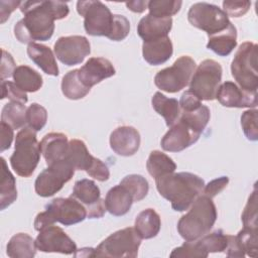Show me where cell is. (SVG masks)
I'll return each instance as SVG.
<instances>
[{
    "label": "cell",
    "instance_id": "cell-16",
    "mask_svg": "<svg viewBox=\"0 0 258 258\" xmlns=\"http://www.w3.org/2000/svg\"><path fill=\"white\" fill-rule=\"evenodd\" d=\"M200 136L201 133L178 118L161 139V147L165 151L179 152L196 143Z\"/></svg>",
    "mask_w": 258,
    "mask_h": 258
},
{
    "label": "cell",
    "instance_id": "cell-30",
    "mask_svg": "<svg viewBox=\"0 0 258 258\" xmlns=\"http://www.w3.org/2000/svg\"><path fill=\"white\" fill-rule=\"evenodd\" d=\"M14 83L24 92L33 93L42 87V77L28 66H18L13 73Z\"/></svg>",
    "mask_w": 258,
    "mask_h": 258
},
{
    "label": "cell",
    "instance_id": "cell-28",
    "mask_svg": "<svg viewBox=\"0 0 258 258\" xmlns=\"http://www.w3.org/2000/svg\"><path fill=\"white\" fill-rule=\"evenodd\" d=\"M161 227L159 215L153 209H145L140 212L135 219V230L141 239H151L155 237Z\"/></svg>",
    "mask_w": 258,
    "mask_h": 258
},
{
    "label": "cell",
    "instance_id": "cell-19",
    "mask_svg": "<svg viewBox=\"0 0 258 258\" xmlns=\"http://www.w3.org/2000/svg\"><path fill=\"white\" fill-rule=\"evenodd\" d=\"M112 150L121 156L135 154L140 146V134L132 126H120L110 135Z\"/></svg>",
    "mask_w": 258,
    "mask_h": 258
},
{
    "label": "cell",
    "instance_id": "cell-27",
    "mask_svg": "<svg viewBox=\"0 0 258 258\" xmlns=\"http://www.w3.org/2000/svg\"><path fill=\"white\" fill-rule=\"evenodd\" d=\"M35 241L26 233H18L9 240L6 253L10 258H32L36 254Z\"/></svg>",
    "mask_w": 258,
    "mask_h": 258
},
{
    "label": "cell",
    "instance_id": "cell-35",
    "mask_svg": "<svg viewBox=\"0 0 258 258\" xmlns=\"http://www.w3.org/2000/svg\"><path fill=\"white\" fill-rule=\"evenodd\" d=\"M210 109L202 105L191 111H180L179 118L187 123L194 130L202 133L210 120Z\"/></svg>",
    "mask_w": 258,
    "mask_h": 258
},
{
    "label": "cell",
    "instance_id": "cell-42",
    "mask_svg": "<svg viewBox=\"0 0 258 258\" xmlns=\"http://www.w3.org/2000/svg\"><path fill=\"white\" fill-rule=\"evenodd\" d=\"M258 111L256 109L247 110L241 116V126L243 132L248 140H258V127H257Z\"/></svg>",
    "mask_w": 258,
    "mask_h": 258
},
{
    "label": "cell",
    "instance_id": "cell-15",
    "mask_svg": "<svg viewBox=\"0 0 258 258\" xmlns=\"http://www.w3.org/2000/svg\"><path fill=\"white\" fill-rule=\"evenodd\" d=\"M71 197L85 206L89 219L102 218L107 211L105 201L101 199L99 186L91 179L83 178L76 181Z\"/></svg>",
    "mask_w": 258,
    "mask_h": 258
},
{
    "label": "cell",
    "instance_id": "cell-2",
    "mask_svg": "<svg viewBox=\"0 0 258 258\" xmlns=\"http://www.w3.org/2000/svg\"><path fill=\"white\" fill-rule=\"evenodd\" d=\"M155 183L160 196L169 201L176 212L186 211L205 186L204 179L190 172L168 173L155 178Z\"/></svg>",
    "mask_w": 258,
    "mask_h": 258
},
{
    "label": "cell",
    "instance_id": "cell-39",
    "mask_svg": "<svg viewBox=\"0 0 258 258\" xmlns=\"http://www.w3.org/2000/svg\"><path fill=\"white\" fill-rule=\"evenodd\" d=\"M236 239L245 254L250 257L257 256V229L243 227V229L236 235Z\"/></svg>",
    "mask_w": 258,
    "mask_h": 258
},
{
    "label": "cell",
    "instance_id": "cell-53",
    "mask_svg": "<svg viewBox=\"0 0 258 258\" xmlns=\"http://www.w3.org/2000/svg\"><path fill=\"white\" fill-rule=\"evenodd\" d=\"M20 1H0V16L1 23H4L8 18L11 12H13L16 7H20Z\"/></svg>",
    "mask_w": 258,
    "mask_h": 258
},
{
    "label": "cell",
    "instance_id": "cell-32",
    "mask_svg": "<svg viewBox=\"0 0 258 258\" xmlns=\"http://www.w3.org/2000/svg\"><path fill=\"white\" fill-rule=\"evenodd\" d=\"M146 168L152 177L157 178L162 175L174 172L176 169V164L165 153L159 150H153L150 152L147 159Z\"/></svg>",
    "mask_w": 258,
    "mask_h": 258
},
{
    "label": "cell",
    "instance_id": "cell-52",
    "mask_svg": "<svg viewBox=\"0 0 258 258\" xmlns=\"http://www.w3.org/2000/svg\"><path fill=\"white\" fill-rule=\"evenodd\" d=\"M228 246L227 249L225 250L227 252V256L228 257H244L246 254L244 253V251L241 249L236 236H232V235H228Z\"/></svg>",
    "mask_w": 258,
    "mask_h": 258
},
{
    "label": "cell",
    "instance_id": "cell-26",
    "mask_svg": "<svg viewBox=\"0 0 258 258\" xmlns=\"http://www.w3.org/2000/svg\"><path fill=\"white\" fill-rule=\"evenodd\" d=\"M151 104L153 109L162 116L168 127L172 126L180 116V107L176 99L167 98L160 92H156L152 97Z\"/></svg>",
    "mask_w": 258,
    "mask_h": 258
},
{
    "label": "cell",
    "instance_id": "cell-22",
    "mask_svg": "<svg viewBox=\"0 0 258 258\" xmlns=\"http://www.w3.org/2000/svg\"><path fill=\"white\" fill-rule=\"evenodd\" d=\"M172 27L171 17L161 18L147 14L140 19L137 25L138 35L143 41L152 40L160 37L167 36Z\"/></svg>",
    "mask_w": 258,
    "mask_h": 258
},
{
    "label": "cell",
    "instance_id": "cell-54",
    "mask_svg": "<svg viewBox=\"0 0 258 258\" xmlns=\"http://www.w3.org/2000/svg\"><path fill=\"white\" fill-rule=\"evenodd\" d=\"M148 2L149 1H129L126 2L125 5L129 10L135 13H142L148 8Z\"/></svg>",
    "mask_w": 258,
    "mask_h": 258
},
{
    "label": "cell",
    "instance_id": "cell-31",
    "mask_svg": "<svg viewBox=\"0 0 258 258\" xmlns=\"http://www.w3.org/2000/svg\"><path fill=\"white\" fill-rule=\"evenodd\" d=\"M94 156L90 154L84 141L72 139L69 142V151L66 157L75 170H87L93 161Z\"/></svg>",
    "mask_w": 258,
    "mask_h": 258
},
{
    "label": "cell",
    "instance_id": "cell-12",
    "mask_svg": "<svg viewBox=\"0 0 258 258\" xmlns=\"http://www.w3.org/2000/svg\"><path fill=\"white\" fill-rule=\"evenodd\" d=\"M75 168L68 160L56 161L43 169L35 179V192L43 198H48L59 191L74 175Z\"/></svg>",
    "mask_w": 258,
    "mask_h": 258
},
{
    "label": "cell",
    "instance_id": "cell-1",
    "mask_svg": "<svg viewBox=\"0 0 258 258\" xmlns=\"http://www.w3.org/2000/svg\"><path fill=\"white\" fill-rule=\"evenodd\" d=\"M20 11L24 17L14 26V35L22 43L48 40L54 31V21L68 16L70 9L61 1H24Z\"/></svg>",
    "mask_w": 258,
    "mask_h": 258
},
{
    "label": "cell",
    "instance_id": "cell-51",
    "mask_svg": "<svg viewBox=\"0 0 258 258\" xmlns=\"http://www.w3.org/2000/svg\"><path fill=\"white\" fill-rule=\"evenodd\" d=\"M0 133H1V143H0V151L3 152L4 150L10 148L12 140H13V128L4 123H0Z\"/></svg>",
    "mask_w": 258,
    "mask_h": 258
},
{
    "label": "cell",
    "instance_id": "cell-21",
    "mask_svg": "<svg viewBox=\"0 0 258 258\" xmlns=\"http://www.w3.org/2000/svg\"><path fill=\"white\" fill-rule=\"evenodd\" d=\"M173 53V46L167 36L143 41L142 54L145 61L151 66H159L167 61Z\"/></svg>",
    "mask_w": 258,
    "mask_h": 258
},
{
    "label": "cell",
    "instance_id": "cell-17",
    "mask_svg": "<svg viewBox=\"0 0 258 258\" xmlns=\"http://www.w3.org/2000/svg\"><path fill=\"white\" fill-rule=\"evenodd\" d=\"M216 98L223 106L229 108H255L257 106V92L246 91L230 81L220 85Z\"/></svg>",
    "mask_w": 258,
    "mask_h": 258
},
{
    "label": "cell",
    "instance_id": "cell-50",
    "mask_svg": "<svg viewBox=\"0 0 258 258\" xmlns=\"http://www.w3.org/2000/svg\"><path fill=\"white\" fill-rule=\"evenodd\" d=\"M15 61L12 57V55L7 52L5 49H2V60H1V82H3L6 78H10L13 76V73L15 71Z\"/></svg>",
    "mask_w": 258,
    "mask_h": 258
},
{
    "label": "cell",
    "instance_id": "cell-23",
    "mask_svg": "<svg viewBox=\"0 0 258 258\" xmlns=\"http://www.w3.org/2000/svg\"><path fill=\"white\" fill-rule=\"evenodd\" d=\"M134 203L132 195L122 184H118L109 189L105 198L107 211L116 217L126 215Z\"/></svg>",
    "mask_w": 258,
    "mask_h": 258
},
{
    "label": "cell",
    "instance_id": "cell-5",
    "mask_svg": "<svg viewBox=\"0 0 258 258\" xmlns=\"http://www.w3.org/2000/svg\"><path fill=\"white\" fill-rule=\"evenodd\" d=\"M36 131L23 127L15 137L14 152L10 157L12 169L22 177H29L35 170L40 159V143Z\"/></svg>",
    "mask_w": 258,
    "mask_h": 258
},
{
    "label": "cell",
    "instance_id": "cell-3",
    "mask_svg": "<svg viewBox=\"0 0 258 258\" xmlns=\"http://www.w3.org/2000/svg\"><path fill=\"white\" fill-rule=\"evenodd\" d=\"M218 214L213 199L199 196L189 211L177 223V231L185 241H195L210 233Z\"/></svg>",
    "mask_w": 258,
    "mask_h": 258
},
{
    "label": "cell",
    "instance_id": "cell-20",
    "mask_svg": "<svg viewBox=\"0 0 258 258\" xmlns=\"http://www.w3.org/2000/svg\"><path fill=\"white\" fill-rule=\"evenodd\" d=\"M39 143L41 153L47 165L66 159L69 151L67 135L59 132H51L46 134Z\"/></svg>",
    "mask_w": 258,
    "mask_h": 258
},
{
    "label": "cell",
    "instance_id": "cell-49",
    "mask_svg": "<svg viewBox=\"0 0 258 258\" xmlns=\"http://www.w3.org/2000/svg\"><path fill=\"white\" fill-rule=\"evenodd\" d=\"M178 103H179L180 111H191L203 105L202 100H200L199 97H197L189 90L183 92Z\"/></svg>",
    "mask_w": 258,
    "mask_h": 258
},
{
    "label": "cell",
    "instance_id": "cell-36",
    "mask_svg": "<svg viewBox=\"0 0 258 258\" xmlns=\"http://www.w3.org/2000/svg\"><path fill=\"white\" fill-rule=\"evenodd\" d=\"M120 184L125 186L132 195L134 203L143 200L147 196L149 190V184L147 179L140 174L126 175L121 180Z\"/></svg>",
    "mask_w": 258,
    "mask_h": 258
},
{
    "label": "cell",
    "instance_id": "cell-46",
    "mask_svg": "<svg viewBox=\"0 0 258 258\" xmlns=\"http://www.w3.org/2000/svg\"><path fill=\"white\" fill-rule=\"evenodd\" d=\"M250 6V1H224L223 11L228 17H241L248 12Z\"/></svg>",
    "mask_w": 258,
    "mask_h": 258
},
{
    "label": "cell",
    "instance_id": "cell-13",
    "mask_svg": "<svg viewBox=\"0 0 258 258\" xmlns=\"http://www.w3.org/2000/svg\"><path fill=\"white\" fill-rule=\"evenodd\" d=\"M54 54L66 66H75L83 62L91 52V45L87 37L82 35L61 36L54 43Z\"/></svg>",
    "mask_w": 258,
    "mask_h": 258
},
{
    "label": "cell",
    "instance_id": "cell-48",
    "mask_svg": "<svg viewBox=\"0 0 258 258\" xmlns=\"http://www.w3.org/2000/svg\"><path fill=\"white\" fill-rule=\"evenodd\" d=\"M229 177L228 176H221L216 179L211 180L207 185L204 186L203 194L211 199L216 197L218 194H220L228 184Z\"/></svg>",
    "mask_w": 258,
    "mask_h": 258
},
{
    "label": "cell",
    "instance_id": "cell-18",
    "mask_svg": "<svg viewBox=\"0 0 258 258\" xmlns=\"http://www.w3.org/2000/svg\"><path fill=\"white\" fill-rule=\"evenodd\" d=\"M115 74L112 62L105 57H91L81 69H78L80 80L90 89Z\"/></svg>",
    "mask_w": 258,
    "mask_h": 258
},
{
    "label": "cell",
    "instance_id": "cell-25",
    "mask_svg": "<svg viewBox=\"0 0 258 258\" xmlns=\"http://www.w3.org/2000/svg\"><path fill=\"white\" fill-rule=\"evenodd\" d=\"M237 45V29L232 22L226 29L209 36L207 48L220 56L229 55Z\"/></svg>",
    "mask_w": 258,
    "mask_h": 258
},
{
    "label": "cell",
    "instance_id": "cell-14",
    "mask_svg": "<svg viewBox=\"0 0 258 258\" xmlns=\"http://www.w3.org/2000/svg\"><path fill=\"white\" fill-rule=\"evenodd\" d=\"M37 250L45 253L57 252L66 255L74 254L78 251L76 243L59 227L50 225L39 231L35 239Z\"/></svg>",
    "mask_w": 258,
    "mask_h": 258
},
{
    "label": "cell",
    "instance_id": "cell-45",
    "mask_svg": "<svg viewBox=\"0 0 258 258\" xmlns=\"http://www.w3.org/2000/svg\"><path fill=\"white\" fill-rule=\"evenodd\" d=\"M7 98L10 102H18L25 104L28 101L26 92L22 91L15 83L10 81L1 82V99Z\"/></svg>",
    "mask_w": 258,
    "mask_h": 258
},
{
    "label": "cell",
    "instance_id": "cell-7",
    "mask_svg": "<svg viewBox=\"0 0 258 258\" xmlns=\"http://www.w3.org/2000/svg\"><path fill=\"white\" fill-rule=\"evenodd\" d=\"M141 238L135 228L128 227L116 231L103 240L96 249L93 250L92 257H130L138 255Z\"/></svg>",
    "mask_w": 258,
    "mask_h": 258
},
{
    "label": "cell",
    "instance_id": "cell-37",
    "mask_svg": "<svg viewBox=\"0 0 258 258\" xmlns=\"http://www.w3.org/2000/svg\"><path fill=\"white\" fill-rule=\"evenodd\" d=\"M198 240L205 251L208 253H216L223 252L227 249L229 239L228 235L225 234L222 230H216L210 234H206Z\"/></svg>",
    "mask_w": 258,
    "mask_h": 258
},
{
    "label": "cell",
    "instance_id": "cell-43",
    "mask_svg": "<svg viewBox=\"0 0 258 258\" xmlns=\"http://www.w3.org/2000/svg\"><path fill=\"white\" fill-rule=\"evenodd\" d=\"M257 190L255 187L253 192L250 195L242 214L243 226L246 228L257 229Z\"/></svg>",
    "mask_w": 258,
    "mask_h": 258
},
{
    "label": "cell",
    "instance_id": "cell-29",
    "mask_svg": "<svg viewBox=\"0 0 258 258\" xmlns=\"http://www.w3.org/2000/svg\"><path fill=\"white\" fill-rule=\"evenodd\" d=\"M1 160V180H0V209L5 210L17 199V189L15 177L8 169L7 163L3 157Z\"/></svg>",
    "mask_w": 258,
    "mask_h": 258
},
{
    "label": "cell",
    "instance_id": "cell-41",
    "mask_svg": "<svg viewBox=\"0 0 258 258\" xmlns=\"http://www.w3.org/2000/svg\"><path fill=\"white\" fill-rule=\"evenodd\" d=\"M209 253L204 250L199 240L195 241H186L180 247H177L172 250L170 253V257H198V258H206Z\"/></svg>",
    "mask_w": 258,
    "mask_h": 258
},
{
    "label": "cell",
    "instance_id": "cell-40",
    "mask_svg": "<svg viewBox=\"0 0 258 258\" xmlns=\"http://www.w3.org/2000/svg\"><path fill=\"white\" fill-rule=\"evenodd\" d=\"M47 121V111L37 103H32L26 109V124L34 131H40Z\"/></svg>",
    "mask_w": 258,
    "mask_h": 258
},
{
    "label": "cell",
    "instance_id": "cell-9",
    "mask_svg": "<svg viewBox=\"0 0 258 258\" xmlns=\"http://www.w3.org/2000/svg\"><path fill=\"white\" fill-rule=\"evenodd\" d=\"M195 70V60L188 55H182L171 67L159 71L154 77V84L161 91L177 93L189 84Z\"/></svg>",
    "mask_w": 258,
    "mask_h": 258
},
{
    "label": "cell",
    "instance_id": "cell-6",
    "mask_svg": "<svg viewBox=\"0 0 258 258\" xmlns=\"http://www.w3.org/2000/svg\"><path fill=\"white\" fill-rule=\"evenodd\" d=\"M257 44L246 41L243 42L231 63V73L240 88L257 92L258 72H257Z\"/></svg>",
    "mask_w": 258,
    "mask_h": 258
},
{
    "label": "cell",
    "instance_id": "cell-11",
    "mask_svg": "<svg viewBox=\"0 0 258 258\" xmlns=\"http://www.w3.org/2000/svg\"><path fill=\"white\" fill-rule=\"evenodd\" d=\"M187 19L192 26L207 32L209 36L226 29L231 22L221 8L206 2L191 5L187 12Z\"/></svg>",
    "mask_w": 258,
    "mask_h": 258
},
{
    "label": "cell",
    "instance_id": "cell-33",
    "mask_svg": "<svg viewBox=\"0 0 258 258\" xmlns=\"http://www.w3.org/2000/svg\"><path fill=\"white\" fill-rule=\"evenodd\" d=\"M90 90L80 80L78 69L67 73L61 80V92L70 100L82 99L89 94Z\"/></svg>",
    "mask_w": 258,
    "mask_h": 258
},
{
    "label": "cell",
    "instance_id": "cell-47",
    "mask_svg": "<svg viewBox=\"0 0 258 258\" xmlns=\"http://www.w3.org/2000/svg\"><path fill=\"white\" fill-rule=\"evenodd\" d=\"M86 172L99 181H105L110 177V171L108 166L101 159L96 157H94Z\"/></svg>",
    "mask_w": 258,
    "mask_h": 258
},
{
    "label": "cell",
    "instance_id": "cell-10",
    "mask_svg": "<svg viewBox=\"0 0 258 258\" xmlns=\"http://www.w3.org/2000/svg\"><path fill=\"white\" fill-rule=\"evenodd\" d=\"M77 11L84 17V27L93 36H108L114 19V14L101 1H78Z\"/></svg>",
    "mask_w": 258,
    "mask_h": 258
},
{
    "label": "cell",
    "instance_id": "cell-44",
    "mask_svg": "<svg viewBox=\"0 0 258 258\" xmlns=\"http://www.w3.org/2000/svg\"><path fill=\"white\" fill-rule=\"evenodd\" d=\"M129 31H130L129 20L123 15L114 14L112 28L107 37L113 41H121L127 37V35L129 34Z\"/></svg>",
    "mask_w": 258,
    "mask_h": 258
},
{
    "label": "cell",
    "instance_id": "cell-38",
    "mask_svg": "<svg viewBox=\"0 0 258 258\" xmlns=\"http://www.w3.org/2000/svg\"><path fill=\"white\" fill-rule=\"evenodd\" d=\"M182 2L176 0H153L148 2L149 14L155 17L167 18L176 14L181 7Z\"/></svg>",
    "mask_w": 258,
    "mask_h": 258
},
{
    "label": "cell",
    "instance_id": "cell-24",
    "mask_svg": "<svg viewBox=\"0 0 258 258\" xmlns=\"http://www.w3.org/2000/svg\"><path fill=\"white\" fill-rule=\"evenodd\" d=\"M27 54L45 74L54 77L58 76V67L55 56L48 46L36 42L29 43L27 46Z\"/></svg>",
    "mask_w": 258,
    "mask_h": 258
},
{
    "label": "cell",
    "instance_id": "cell-34",
    "mask_svg": "<svg viewBox=\"0 0 258 258\" xmlns=\"http://www.w3.org/2000/svg\"><path fill=\"white\" fill-rule=\"evenodd\" d=\"M1 122L10 125L13 129L23 128L26 124V108L24 104L18 102L5 104L1 112Z\"/></svg>",
    "mask_w": 258,
    "mask_h": 258
},
{
    "label": "cell",
    "instance_id": "cell-4",
    "mask_svg": "<svg viewBox=\"0 0 258 258\" xmlns=\"http://www.w3.org/2000/svg\"><path fill=\"white\" fill-rule=\"evenodd\" d=\"M87 218L85 206L77 199L56 198L45 206V211L37 214L34 220L36 231L59 222L64 226H71L83 222Z\"/></svg>",
    "mask_w": 258,
    "mask_h": 258
},
{
    "label": "cell",
    "instance_id": "cell-8",
    "mask_svg": "<svg viewBox=\"0 0 258 258\" xmlns=\"http://www.w3.org/2000/svg\"><path fill=\"white\" fill-rule=\"evenodd\" d=\"M222 67L214 59H205L195 70L189 82L191 91L200 100L212 101L216 95L222 80Z\"/></svg>",
    "mask_w": 258,
    "mask_h": 258
}]
</instances>
